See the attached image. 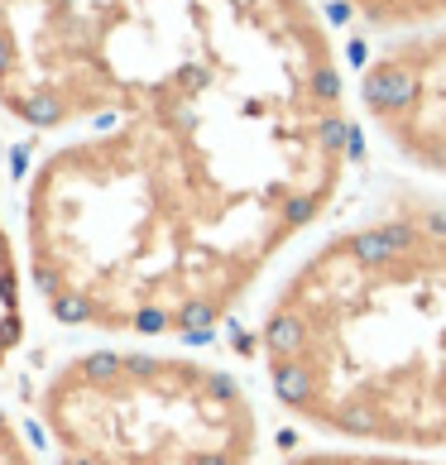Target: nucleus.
Returning <instances> with one entry per match:
<instances>
[{
  "mask_svg": "<svg viewBox=\"0 0 446 465\" xmlns=\"http://www.w3.org/2000/svg\"><path fill=\"white\" fill-rule=\"evenodd\" d=\"M20 254H15V235L0 216V365L10 360V351L25 336V273Z\"/></svg>",
  "mask_w": 446,
  "mask_h": 465,
  "instance_id": "obj_5",
  "label": "nucleus"
},
{
  "mask_svg": "<svg viewBox=\"0 0 446 465\" xmlns=\"http://www.w3.org/2000/svg\"><path fill=\"white\" fill-rule=\"evenodd\" d=\"M0 111L54 134L144 120L322 202L355 144L312 0H0Z\"/></svg>",
  "mask_w": 446,
  "mask_h": 465,
  "instance_id": "obj_1",
  "label": "nucleus"
},
{
  "mask_svg": "<svg viewBox=\"0 0 446 465\" xmlns=\"http://www.w3.org/2000/svg\"><path fill=\"white\" fill-rule=\"evenodd\" d=\"M341 5L380 29H422L446 20V0H341Z\"/></svg>",
  "mask_w": 446,
  "mask_h": 465,
  "instance_id": "obj_6",
  "label": "nucleus"
},
{
  "mask_svg": "<svg viewBox=\"0 0 446 465\" xmlns=\"http://www.w3.org/2000/svg\"><path fill=\"white\" fill-rule=\"evenodd\" d=\"M360 106L399 159L446 183V29L384 44L360 73Z\"/></svg>",
  "mask_w": 446,
  "mask_h": 465,
  "instance_id": "obj_4",
  "label": "nucleus"
},
{
  "mask_svg": "<svg viewBox=\"0 0 446 465\" xmlns=\"http://www.w3.org/2000/svg\"><path fill=\"white\" fill-rule=\"evenodd\" d=\"M54 465H254L260 412L231 370L197 355L96 346L39 389Z\"/></svg>",
  "mask_w": 446,
  "mask_h": 465,
  "instance_id": "obj_3",
  "label": "nucleus"
},
{
  "mask_svg": "<svg viewBox=\"0 0 446 465\" xmlns=\"http://www.w3.org/2000/svg\"><path fill=\"white\" fill-rule=\"evenodd\" d=\"M283 465H441L432 456H399V451H365V446H322V451H298Z\"/></svg>",
  "mask_w": 446,
  "mask_h": 465,
  "instance_id": "obj_7",
  "label": "nucleus"
},
{
  "mask_svg": "<svg viewBox=\"0 0 446 465\" xmlns=\"http://www.w3.org/2000/svg\"><path fill=\"white\" fill-rule=\"evenodd\" d=\"M264 384L293 422L365 451H446V206L393 197L273 288Z\"/></svg>",
  "mask_w": 446,
  "mask_h": 465,
  "instance_id": "obj_2",
  "label": "nucleus"
},
{
  "mask_svg": "<svg viewBox=\"0 0 446 465\" xmlns=\"http://www.w3.org/2000/svg\"><path fill=\"white\" fill-rule=\"evenodd\" d=\"M0 465H39V456H34V446L25 437V427L15 422L5 408H0Z\"/></svg>",
  "mask_w": 446,
  "mask_h": 465,
  "instance_id": "obj_8",
  "label": "nucleus"
}]
</instances>
